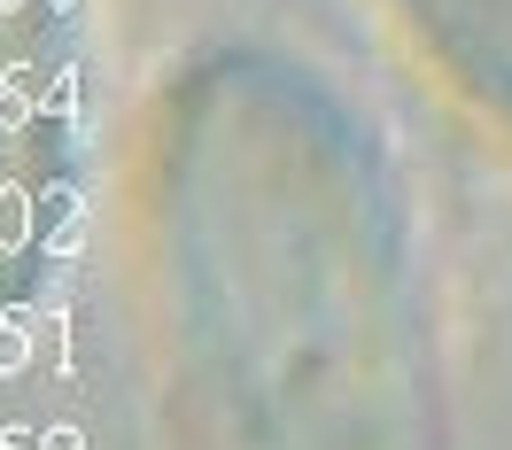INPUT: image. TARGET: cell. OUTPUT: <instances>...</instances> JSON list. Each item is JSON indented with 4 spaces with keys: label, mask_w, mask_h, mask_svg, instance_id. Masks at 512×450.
<instances>
[{
    "label": "cell",
    "mask_w": 512,
    "mask_h": 450,
    "mask_svg": "<svg viewBox=\"0 0 512 450\" xmlns=\"http://www.w3.org/2000/svg\"><path fill=\"white\" fill-rule=\"evenodd\" d=\"M39 357V303H8L0 311V373H24Z\"/></svg>",
    "instance_id": "cell-1"
},
{
    "label": "cell",
    "mask_w": 512,
    "mask_h": 450,
    "mask_svg": "<svg viewBox=\"0 0 512 450\" xmlns=\"http://www.w3.org/2000/svg\"><path fill=\"white\" fill-rule=\"evenodd\" d=\"M39 241V194L32 187H0V249H32Z\"/></svg>",
    "instance_id": "cell-2"
},
{
    "label": "cell",
    "mask_w": 512,
    "mask_h": 450,
    "mask_svg": "<svg viewBox=\"0 0 512 450\" xmlns=\"http://www.w3.org/2000/svg\"><path fill=\"white\" fill-rule=\"evenodd\" d=\"M39 109H47V101L32 94V63H8L0 70V132H24Z\"/></svg>",
    "instance_id": "cell-3"
},
{
    "label": "cell",
    "mask_w": 512,
    "mask_h": 450,
    "mask_svg": "<svg viewBox=\"0 0 512 450\" xmlns=\"http://www.w3.org/2000/svg\"><path fill=\"white\" fill-rule=\"evenodd\" d=\"M78 249H86V210H78V218H55V233H47V257L55 264H70Z\"/></svg>",
    "instance_id": "cell-4"
},
{
    "label": "cell",
    "mask_w": 512,
    "mask_h": 450,
    "mask_svg": "<svg viewBox=\"0 0 512 450\" xmlns=\"http://www.w3.org/2000/svg\"><path fill=\"white\" fill-rule=\"evenodd\" d=\"M47 117H55V125L78 117V70H55V86H47Z\"/></svg>",
    "instance_id": "cell-5"
},
{
    "label": "cell",
    "mask_w": 512,
    "mask_h": 450,
    "mask_svg": "<svg viewBox=\"0 0 512 450\" xmlns=\"http://www.w3.org/2000/svg\"><path fill=\"white\" fill-rule=\"evenodd\" d=\"M39 450H86V435H78V427H47V435H39Z\"/></svg>",
    "instance_id": "cell-6"
},
{
    "label": "cell",
    "mask_w": 512,
    "mask_h": 450,
    "mask_svg": "<svg viewBox=\"0 0 512 450\" xmlns=\"http://www.w3.org/2000/svg\"><path fill=\"white\" fill-rule=\"evenodd\" d=\"M0 450H39V435H24V427H8V435H0Z\"/></svg>",
    "instance_id": "cell-7"
},
{
    "label": "cell",
    "mask_w": 512,
    "mask_h": 450,
    "mask_svg": "<svg viewBox=\"0 0 512 450\" xmlns=\"http://www.w3.org/2000/svg\"><path fill=\"white\" fill-rule=\"evenodd\" d=\"M16 8H32V0H0V16H16Z\"/></svg>",
    "instance_id": "cell-8"
},
{
    "label": "cell",
    "mask_w": 512,
    "mask_h": 450,
    "mask_svg": "<svg viewBox=\"0 0 512 450\" xmlns=\"http://www.w3.org/2000/svg\"><path fill=\"white\" fill-rule=\"evenodd\" d=\"M39 8H78V0H39Z\"/></svg>",
    "instance_id": "cell-9"
}]
</instances>
